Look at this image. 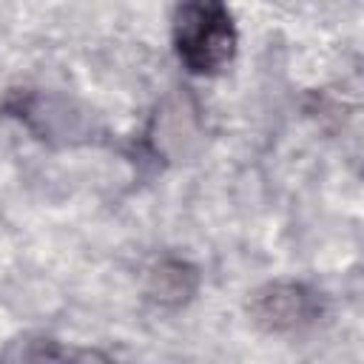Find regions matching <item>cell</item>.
I'll return each mask as SVG.
<instances>
[{
  "mask_svg": "<svg viewBox=\"0 0 364 364\" xmlns=\"http://www.w3.org/2000/svg\"><path fill=\"white\" fill-rule=\"evenodd\" d=\"M68 364H114V361H111L105 353L85 347V350H77V353L68 358Z\"/></svg>",
  "mask_w": 364,
  "mask_h": 364,
  "instance_id": "5",
  "label": "cell"
},
{
  "mask_svg": "<svg viewBox=\"0 0 364 364\" xmlns=\"http://www.w3.org/2000/svg\"><path fill=\"white\" fill-rule=\"evenodd\" d=\"M196 287H199L196 267L179 259H165L148 273V296L165 307H179L191 301Z\"/></svg>",
  "mask_w": 364,
  "mask_h": 364,
  "instance_id": "3",
  "label": "cell"
},
{
  "mask_svg": "<svg viewBox=\"0 0 364 364\" xmlns=\"http://www.w3.org/2000/svg\"><path fill=\"white\" fill-rule=\"evenodd\" d=\"M247 313L253 324L267 333H287L310 321L313 316V296L304 284L296 282H270L253 290L247 301Z\"/></svg>",
  "mask_w": 364,
  "mask_h": 364,
  "instance_id": "2",
  "label": "cell"
},
{
  "mask_svg": "<svg viewBox=\"0 0 364 364\" xmlns=\"http://www.w3.org/2000/svg\"><path fill=\"white\" fill-rule=\"evenodd\" d=\"M173 37L182 63L196 74H213L230 63L236 28L222 3H185L173 17Z\"/></svg>",
  "mask_w": 364,
  "mask_h": 364,
  "instance_id": "1",
  "label": "cell"
},
{
  "mask_svg": "<svg viewBox=\"0 0 364 364\" xmlns=\"http://www.w3.org/2000/svg\"><path fill=\"white\" fill-rule=\"evenodd\" d=\"M196 139V128H193V117L188 108H182L179 102L165 105L156 114V131H154V145L156 151L168 154V156H182L185 145Z\"/></svg>",
  "mask_w": 364,
  "mask_h": 364,
  "instance_id": "4",
  "label": "cell"
}]
</instances>
